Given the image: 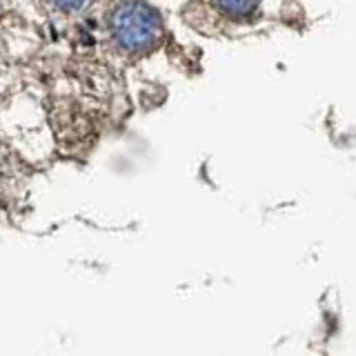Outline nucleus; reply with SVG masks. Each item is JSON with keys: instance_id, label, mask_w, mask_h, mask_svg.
<instances>
[{"instance_id": "f257e3e1", "label": "nucleus", "mask_w": 356, "mask_h": 356, "mask_svg": "<svg viewBox=\"0 0 356 356\" xmlns=\"http://www.w3.org/2000/svg\"><path fill=\"white\" fill-rule=\"evenodd\" d=\"M109 31L125 54H145L161 42L163 22L143 0H120L109 14Z\"/></svg>"}, {"instance_id": "f03ea898", "label": "nucleus", "mask_w": 356, "mask_h": 356, "mask_svg": "<svg viewBox=\"0 0 356 356\" xmlns=\"http://www.w3.org/2000/svg\"><path fill=\"white\" fill-rule=\"evenodd\" d=\"M261 0H214L218 11L229 18H250L256 14Z\"/></svg>"}, {"instance_id": "7ed1b4c3", "label": "nucleus", "mask_w": 356, "mask_h": 356, "mask_svg": "<svg viewBox=\"0 0 356 356\" xmlns=\"http://www.w3.org/2000/svg\"><path fill=\"white\" fill-rule=\"evenodd\" d=\"M51 3L63 11H78V9L87 7L92 0H51Z\"/></svg>"}]
</instances>
